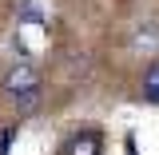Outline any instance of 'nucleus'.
<instances>
[{"label": "nucleus", "mask_w": 159, "mask_h": 155, "mask_svg": "<svg viewBox=\"0 0 159 155\" xmlns=\"http://www.w3.org/2000/svg\"><path fill=\"white\" fill-rule=\"evenodd\" d=\"M16 92H40V68L32 60H16L4 72V96H16Z\"/></svg>", "instance_id": "nucleus-1"}, {"label": "nucleus", "mask_w": 159, "mask_h": 155, "mask_svg": "<svg viewBox=\"0 0 159 155\" xmlns=\"http://www.w3.org/2000/svg\"><path fill=\"white\" fill-rule=\"evenodd\" d=\"M99 135L96 131H76V135H68V143H64V155H99Z\"/></svg>", "instance_id": "nucleus-2"}, {"label": "nucleus", "mask_w": 159, "mask_h": 155, "mask_svg": "<svg viewBox=\"0 0 159 155\" xmlns=\"http://www.w3.org/2000/svg\"><path fill=\"white\" fill-rule=\"evenodd\" d=\"M143 99L159 107V64H151V68H147V76H143Z\"/></svg>", "instance_id": "nucleus-3"}, {"label": "nucleus", "mask_w": 159, "mask_h": 155, "mask_svg": "<svg viewBox=\"0 0 159 155\" xmlns=\"http://www.w3.org/2000/svg\"><path fill=\"white\" fill-rule=\"evenodd\" d=\"M8 99H12V107H16V112H24V116H28V112H36L40 92H16V96H8Z\"/></svg>", "instance_id": "nucleus-4"}, {"label": "nucleus", "mask_w": 159, "mask_h": 155, "mask_svg": "<svg viewBox=\"0 0 159 155\" xmlns=\"http://www.w3.org/2000/svg\"><path fill=\"white\" fill-rule=\"evenodd\" d=\"M20 20H24V24H48V16L40 12L36 4H24V12H20Z\"/></svg>", "instance_id": "nucleus-5"}, {"label": "nucleus", "mask_w": 159, "mask_h": 155, "mask_svg": "<svg viewBox=\"0 0 159 155\" xmlns=\"http://www.w3.org/2000/svg\"><path fill=\"white\" fill-rule=\"evenodd\" d=\"M12 139H16V127H4V131H0V155H8Z\"/></svg>", "instance_id": "nucleus-6"}]
</instances>
